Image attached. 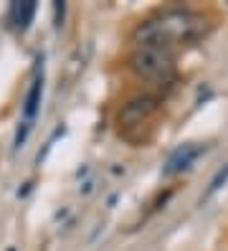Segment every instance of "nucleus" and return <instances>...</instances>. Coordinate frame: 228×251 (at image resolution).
Instances as JSON below:
<instances>
[{
    "label": "nucleus",
    "instance_id": "7",
    "mask_svg": "<svg viewBox=\"0 0 228 251\" xmlns=\"http://www.w3.org/2000/svg\"><path fill=\"white\" fill-rule=\"evenodd\" d=\"M226 180H228V165H223V168L216 173V178L210 180V185H208V190H205V196H203V198H210V196L216 193V190H218V188H221Z\"/></svg>",
    "mask_w": 228,
    "mask_h": 251
},
{
    "label": "nucleus",
    "instance_id": "2",
    "mask_svg": "<svg viewBox=\"0 0 228 251\" xmlns=\"http://www.w3.org/2000/svg\"><path fill=\"white\" fill-rule=\"evenodd\" d=\"M129 69L147 81H170L175 76V58L167 49L137 46L129 56Z\"/></svg>",
    "mask_w": 228,
    "mask_h": 251
},
{
    "label": "nucleus",
    "instance_id": "3",
    "mask_svg": "<svg viewBox=\"0 0 228 251\" xmlns=\"http://www.w3.org/2000/svg\"><path fill=\"white\" fill-rule=\"evenodd\" d=\"M160 109V99L152 94H137L132 99H127L122 109L117 112V125L119 127H134L145 120H150L152 114Z\"/></svg>",
    "mask_w": 228,
    "mask_h": 251
},
{
    "label": "nucleus",
    "instance_id": "4",
    "mask_svg": "<svg viewBox=\"0 0 228 251\" xmlns=\"http://www.w3.org/2000/svg\"><path fill=\"white\" fill-rule=\"evenodd\" d=\"M201 152H203V147H201V145H195V142H188V145L177 147V150L170 155V160H167L165 175H175V173L188 170L193 162L198 160V155H201Z\"/></svg>",
    "mask_w": 228,
    "mask_h": 251
},
{
    "label": "nucleus",
    "instance_id": "5",
    "mask_svg": "<svg viewBox=\"0 0 228 251\" xmlns=\"http://www.w3.org/2000/svg\"><path fill=\"white\" fill-rule=\"evenodd\" d=\"M33 13H36V3H33V0L13 3V8H10V16H13L15 25H18L21 31H25V28L30 25V21H33Z\"/></svg>",
    "mask_w": 228,
    "mask_h": 251
},
{
    "label": "nucleus",
    "instance_id": "6",
    "mask_svg": "<svg viewBox=\"0 0 228 251\" xmlns=\"http://www.w3.org/2000/svg\"><path fill=\"white\" fill-rule=\"evenodd\" d=\"M41 89H43V81H41V79H36V81H33V86H30V92H28L25 107H23L25 120H33V117L38 114V104H41Z\"/></svg>",
    "mask_w": 228,
    "mask_h": 251
},
{
    "label": "nucleus",
    "instance_id": "1",
    "mask_svg": "<svg viewBox=\"0 0 228 251\" xmlns=\"http://www.w3.org/2000/svg\"><path fill=\"white\" fill-rule=\"evenodd\" d=\"M208 31V23L201 13L193 10H162L137 25L134 41L140 46L167 49L170 43H190Z\"/></svg>",
    "mask_w": 228,
    "mask_h": 251
},
{
    "label": "nucleus",
    "instance_id": "8",
    "mask_svg": "<svg viewBox=\"0 0 228 251\" xmlns=\"http://www.w3.org/2000/svg\"><path fill=\"white\" fill-rule=\"evenodd\" d=\"M25 137H28V122H25V125L18 129V135H15V147H23Z\"/></svg>",
    "mask_w": 228,
    "mask_h": 251
},
{
    "label": "nucleus",
    "instance_id": "9",
    "mask_svg": "<svg viewBox=\"0 0 228 251\" xmlns=\"http://www.w3.org/2000/svg\"><path fill=\"white\" fill-rule=\"evenodd\" d=\"M64 10H66V5H64V3H53V13H56V25H61V21H64Z\"/></svg>",
    "mask_w": 228,
    "mask_h": 251
}]
</instances>
